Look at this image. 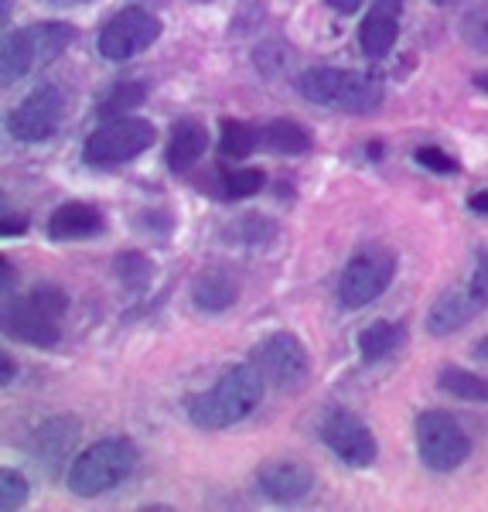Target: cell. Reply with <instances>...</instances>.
I'll return each mask as SVG.
<instances>
[{
  "label": "cell",
  "instance_id": "1",
  "mask_svg": "<svg viewBox=\"0 0 488 512\" xmlns=\"http://www.w3.org/2000/svg\"><path fill=\"white\" fill-rule=\"evenodd\" d=\"M263 373L256 366H233L212 390L188 400V420L198 431H226L260 407L263 400Z\"/></svg>",
  "mask_w": 488,
  "mask_h": 512
},
{
  "label": "cell",
  "instance_id": "2",
  "mask_svg": "<svg viewBox=\"0 0 488 512\" xmlns=\"http://www.w3.org/2000/svg\"><path fill=\"white\" fill-rule=\"evenodd\" d=\"M76 41V28L65 21H38L21 31H7L0 45V79L14 86L18 79L52 65Z\"/></svg>",
  "mask_w": 488,
  "mask_h": 512
},
{
  "label": "cell",
  "instance_id": "3",
  "mask_svg": "<svg viewBox=\"0 0 488 512\" xmlns=\"http://www.w3.org/2000/svg\"><path fill=\"white\" fill-rule=\"evenodd\" d=\"M134 468H137L134 441L130 437H103L93 448L76 454V461L65 472V482L82 499H93V495H106L117 489L120 482H127Z\"/></svg>",
  "mask_w": 488,
  "mask_h": 512
},
{
  "label": "cell",
  "instance_id": "4",
  "mask_svg": "<svg viewBox=\"0 0 488 512\" xmlns=\"http://www.w3.org/2000/svg\"><path fill=\"white\" fill-rule=\"evenodd\" d=\"M297 93L308 103L342 113H372L383 103V86L376 79L349 69H308L297 76Z\"/></svg>",
  "mask_w": 488,
  "mask_h": 512
},
{
  "label": "cell",
  "instance_id": "5",
  "mask_svg": "<svg viewBox=\"0 0 488 512\" xmlns=\"http://www.w3.org/2000/svg\"><path fill=\"white\" fill-rule=\"evenodd\" d=\"M157 130L151 120L140 117H120L106 120L103 127L93 130L82 144V161L89 168H117V164L134 161L137 154H144L154 144Z\"/></svg>",
  "mask_w": 488,
  "mask_h": 512
},
{
  "label": "cell",
  "instance_id": "6",
  "mask_svg": "<svg viewBox=\"0 0 488 512\" xmlns=\"http://www.w3.org/2000/svg\"><path fill=\"white\" fill-rule=\"evenodd\" d=\"M417 454L430 472H454L468 461L471 441L465 427L444 410H424L417 417Z\"/></svg>",
  "mask_w": 488,
  "mask_h": 512
},
{
  "label": "cell",
  "instance_id": "7",
  "mask_svg": "<svg viewBox=\"0 0 488 512\" xmlns=\"http://www.w3.org/2000/svg\"><path fill=\"white\" fill-rule=\"evenodd\" d=\"M393 256L379 246H369V250L355 253L342 270V280H338V304L345 311H359L369 308L376 297H383V291L393 280Z\"/></svg>",
  "mask_w": 488,
  "mask_h": 512
},
{
  "label": "cell",
  "instance_id": "8",
  "mask_svg": "<svg viewBox=\"0 0 488 512\" xmlns=\"http://www.w3.org/2000/svg\"><path fill=\"white\" fill-rule=\"evenodd\" d=\"M161 38V21L144 7H123L99 31V52L110 62H127Z\"/></svg>",
  "mask_w": 488,
  "mask_h": 512
},
{
  "label": "cell",
  "instance_id": "9",
  "mask_svg": "<svg viewBox=\"0 0 488 512\" xmlns=\"http://www.w3.org/2000/svg\"><path fill=\"white\" fill-rule=\"evenodd\" d=\"M253 362L277 390H297L308 379V352H304L301 338L291 332H274L263 338L253 349Z\"/></svg>",
  "mask_w": 488,
  "mask_h": 512
},
{
  "label": "cell",
  "instance_id": "10",
  "mask_svg": "<svg viewBox=\"0 0 488 512\" xmlns=\"http://www.w3.org/2000/svg\"><path fill=\"white\" fill-rule=\"evenodd\" d=\"M62 106V89L52 86V82H41V86H35L21 99L18 110L7 117V130H11L14 140H24V144L48 140L59 130Z\"/></svg>",
  "mask_w": 488,
  "mask_h": 512
},
{
  "label": "cell",
  "instance_id": "11",
  "mask_svg": "<svg viewBox=\"0 0 488 512\" xmlns=\"http://www.w3.org/2000/svg\"><path fill=\"white\" fill-rule=\"evenodd\" d=\"M321 441L338 461L352 468H369L376 461V437L352 410H332L321 424Z\"/></svg>",
  "mask_w": 488,
  "mask_h": 512
},
{
  "label": "cell",
  "instance_id": "12",
  "mask_svg": "<svg viewBox=\"0 0 488 512\" xmlns=\"http://www.w3.org/2000/svg\"><path fill=\"white\" fill-rule=\"evenodd\" d=\"M79 444V420L76 417H52L28 437V454L38 468H45L48 475H59L62 468L69 472V465L76 458Z\"/></svg>",
  "mask_w": 488,
  "mask_h": 512
},
{
  "label": "cell",
  "instance_id": "13",
  "mask_svg": "<svg viewBox=\"0 0 488 512\" xmlns=\"http://www.w3.org/2000/svg\"><path fill=\"white\" fill-rule=\"evenodd\" d=\"M4 332L18 338L24 345H35V349H52L59 342V318L48 315L35 297H21V301L7 304L4 311Z\"/></svg>",
  "mask_w": 488,
  "mask_h": 512
},
{
  "label": "cell",
  "instance_id": "14",
  "mask_svg": "<svg viewBox=\"0 0 488 512\" xmlns=\"http://www.w3.org/2000/svg\"><path fill=\"white\" fill-rule=\"evenodd\" d=\"M256 485H260V492L267 499L287 506V502H301L314 492V472L308 465H301V461L277 458L256 468Z\"/></svg>",
  "mask_w": 488,
  "mask_h": 512
},
{
  "label": "cell",
  "instance_id": "15",
  "mask_svg": "<svg viewBox=\"0 0 488 512\" xmlns=\"http://www.w3.org/2000/svg\"><path fill=\"white\" fill-rule=\"evenodd\" d=\"M485 311V304L478 301V294L471 287H451L430 304L427 311V332L434 338H444L451 332H461L471 318H478Z\"/></svg>",
  "mask_w": 488,
  "mask_h": 512
},
{
  "label": "cell",
  "instance_id": "16",
  "mask_svg": "<svg viewBox=\"0 0 488 512\" xmlns=\"http://www.w3.org/2000/svg\"><path fill=\"white\" fill-rule=\"evenodd\" d=\"M103 229V216H99L96 205L86 202H69L62 209L52 212L48 219V236L59 239V243H69V239H89Z\"/></svg>",
  "mask_w": 488,
  "mask_h": 512
},
{
  "label": "cell",
  "instance_id": "17",
  "mask_svg": "<svg viewBox=\"0 0 488 512\" xmlns=\"http://www.w3.org/2000/svg\"><path fill=\"white\" fill-rule=\"evenodd\" d=\"M236 297H239V284L226 270H205L192 284V304L198 311H205V315H222V311H229L236 304Z\"/></svg>",
  "mask_w": 488,
  "mask_h": 512
},
{
  "label": "cell",
  "instance_id": "18",
  "mask_svg": "<svg viewBox=\"0 0 488 512\" xmlns=\"http://www.w3.org/2000/svg\"><path fill=\"white\" fill-rule=\"evenodd\" d=\"M205 147H209V134L198 120H178L171 130V144H168V168L171 171H188L202 161Z\"/></svg>",
  "mask_w": 488,
  "mask_h": 512
},
{
  "label": "cell",
  "instance_id": "19",
  "mask_svg": "<svg viewBox=\"0 0 488 512\" xmlns=\"http://www.w3.org/2000/svg\"><path fill=\"white\" fill-rule=\"evenodd\" d=\"M400 38V24H396V14H379L372 11L359 28V45L366 55H386Z\"/></svg>",
  "mask_w": 488,
  "mask_h": 512
},
{
  "label": "cell",
  "instance_id": "20",
  "mask_svg": "<svg viewBox=\"0 0 488 512\" xmlns=\"http://www.w3.org/2000/svg\"><path fill=\"white\" fill-rule=\"evenodd\" d=\"M403 328L400 325H390V321H372L369 328L359 332V352L366 362H379L386 359L390 352H396L403 345Z\"/></svg>",
  "mask_w": 488,
  "mask_h": 512
},
{
  "label": "cell",
  "instance_id": "21",
  "mask_svg": "<svg viewBox=\"0 0 488 512\" xmlns=\"http://www.w3.org/2000/svg\"><path fill=\"white\" fill-rule=\"evenodd\" d=\"M147 99V86L144 82H117V86L110 89L103 99H99V117L103 120H120V117H130V110H137V106H144Z\"/></svg>",
  "mask_w": 488,
  "mask_h": 512
},
{
  "label": "cell",
  "instance_id": "22",
  "mask_svg": "<svg viewBox=\"0 0 488 512\" xmlns=\"http://www.w3.org/2000/svg\"><path fill=\"white\" fill-rule=\"evenodd\" d=\"M263 147L274 154H304L311 147V137L301 123L294 120H274L263 130Z\"/></svg>",
  "mask_w": 488,
  "mask_h": 512
},
{
  "label": "cell",
  "instance_id": "23",
  "mask_svg": "<svg viewBox=\"0 0 488 512\" xmlns=\"http://www.w3.org/2000/svg\"><path fill=\"white\" fill-rule=\"evenodd\" d=\"M437 386L465 403H488V379H482L478 373H468V369H458V366L444 369Z\"/></svg>",
  "mask_w": 488,
  "mask_h": 512
},
{
  "label": "cell",
  "instance_id": "24",
  "mask_svg": "<svg viewBox=\"0 0 488 512\" xmlns=\"http://www.w3.org/2000/svg\"><path fill=\"white\" fill-rule=\"evenodd\" d=\"M263 134L256 127L243 120H226L222 123V158H233V161H243L260 147Z\"/></svg>",
  "mask_w": 488,
  "mask_h": 512
},
{
  "label": "cell",
  "instance_id": "25",
  "mask_svg": "<svg viewBox=\"0 0 488 512\" xmlns=\"http://www.w3.org/2000/svg\"><path fill=\"white\" fill-rule=\"evenodd\" d=\"M461 41L475 52L488 55V4H478L461 18Z\"/></svg>",
  "mask_w": 488,
  "mask_h": 512
},
{
  "label": "cell",
  "instance_id": "26",
  "mask_svg": "<svg viewBox=\"0 0 488 512\" xmlns=\"http://www.w3.org/2000/svg\"><path fill=\"white\" fill-rule=\"evenodd\" d=\"M113 267H117V277L130 287H144L154 277V267L144 253H120Z\"/></svg>",
  "mask_w": 488,
  "mask_h": 512
},
{
  "label": "cell",
  "instance_id": "27",
  "mask_svg": "<svg viewBox=\"0 0 488 512\" xmlns=\"http://www.w3.org/2000/svg\"><path fill=\"white\" fill-rule=\"evenodd\" d=\"M28 502V478L14 468H4L0 472V509L4 512H14Z\"/></svg>",
  "mask_w": 488,
  "mask_h": 512
},
{
  "label": "cell",
  "instance_id": "28",
  "mask_svg": "<svg viewBox=\"0 0 488 512\" xmlns=\"http://www.w3.org/2000/svg\"><path fill=\"white\" fill-rule=\"evenodd\" d=\"M222 185H226V195L229 198H250V195H256L263 188V171H256V168H236V171H229Z\"/></svg>",
  "mask_w": 488,
  "mask_h": 512
},
{
  "label": "cell",
  "instance_id": "29",
  "mask_svg": "<svg viewBox=\"0 0 488 512\" xmlns=\"http://www.w3.org/2000/svg\"><path fill=\"white\" fill-rule=\"evenodd\" d=\"M31 297H35L41 308H45L48 315H55V318H62L65 311H69V294H65L62 287H55V284H35V287H31Z\"/></svg>",
  "mask_w": 488,
  "mask_h": 512
},
{
  "label": "cell",
  "instance_id": "30",
  "mask_svg": "<svg viewBox=\"0 0 488 512\" xmlns=\"http://www.w3.org/2000/svg\"><path fill=\"white\" fill-rule=\"evenodd\" d=\"M417 161L424 164V168L437 171V175H454V171H458V161H454L451 154H444L441 147H420Z\"/></svg>",
  "mask_w": 488,
  "mask_h": 512
},
{
  "label": "cell",
  "instance_id": "31",
  "mask_svg": "<svg viewBox=\"0 0 488 512\" xmlns=\"http://www.w3.org/2000/svg\"><path fill=\"white\" fill-rule=\"evenodd\" d=\"M468 287L478 294V301H482L485 308H488V250L478 253V263H475V270H471Z\"/></svg>",
  "mask_w": 488,
  "mask_h": 512
},
{
  "label": "cell",
  "instance_id": "32",
  "mask_svg": "<svg viewBox=\"0 0 488 512\" xmlns=\"http://www.w3.org/2000/svg\"><path fill=\"white\" fill-rule=\"evenodd\" d=\"M362 4H366V0H328V7L338 11V14H355Z\"/></svg>",
  "mask_w": 488,
  "mask_h": 512
},
{
  "label": "cell",
  "instance_id": "33",
  "mask_svg": "<svg viewBox=\"0 0 488 512\" xmlns=\"http://www.w3.org/2000/svg\"><path fill=\"white\" fill-rule=\"evenodd\" d=\"M468 209L478 212V216H488V192H478L468 198Z\"/></svg>",
  "mask_w": 488,
  "mask_h": 512
},
{
  "label": "cell",
  "instance_id": "34",
  "mask_svg": "<svg viewBox=\"0 0 488 512\" xmlns=\"http://www.w3.org/2000/svg\"><path fill=\"white\" fill-rule=\"evenodd\" d=\"M400 7H403V0H376V4H372V11H379V14H400Z\"/></svg>",
  "mask_w": 488,
  "mask_h": 512
},
{
  "label": "cell",
  "instance_id": "35",
  "mask_svg": "<svg viewBox=\"0 0 488 512\" xmlns=\"http://www.w3.org/2000/svg\"><path fill=\"white\" fill-rule=\"evenodd\" d=\"M14 233H24V222L21 219H4V236H14Z\"/></svg>",
  "mask_w": 488,
  "mask_h": 512
},
{
  "label": "cell",
  "instance_id": "36",
  "mask_svg": "<svg viewBox=\"0 0 488 512\" xmlns=\"http://www.w3.org/2000/svg\"><path fill=\"white\" fill-rule=\"evenodd\" d=\"M475 355H478V359H485V362H488V335H485V338H478V342H475Z\"/></svg>",
  "mask_w": 488,
  "mask_h": 512
},
{
  "label": "cell",
  "instance_id": "37",
  "mask_svg": "<svg viewBox=\"0 0 488 512\" xmlns=\"http://www.w3.org/2000/svg\"><path fill=\"white\" fill-rule=\"evenodd\" d=\"M11 379H14V366L11 359H4V379H0V386H11Z\"/></svg>",
  "mask_w": 488,
  "mask_h": 512
},
{
  "label": "cell",
  "instance_id": "38",
  "mask_svg": "<svg viewBox=\"0 0 488 512\" xmlns=\"http://www.w3.org/2000/svg\"><path fill=\"white\" fill-rule=\"evenodd\" d=\"M48 4H59V7H79V4H93V0H48Z\"/></svg>",
  "mask_w": 488,
  "mask_h": 512
},
{
  "label": "cell",
  "instance_id": "39",
  "mask_svg": "<svg viewBox=\"0 0 488 512\" xmlns=\"http://www.w3.org/2000/svg\"><path fill=\"white\" fill-rule=\"evenodd\" d=\"M0 7H4V24H11V0H0Z\"/></svg>",
  "mask_w": 488,
  "mask_h": 512
},
{
  "label": "cell",
  "instance_id": "40",
  "mask_svg": "<svg viewBox=\"0 0 488 512\" xmlns=\"http://www.w3.org/2000/svg\"><path fill=\"white\" fill-rule=\"evenodd\" d=\"M430 4H437V7H451V4H461V0H430Z\"/></svg>",
  "mask_w": 488,
  "mask_h": 512
},
{
  "label": "cell",
  "instance_id": "41",
  "mask_svg": "<svg viewBox=\"0 0 488 512\" xmlns=\"http://www.w3.org/2000/svg\"><path fill=\"white\" fill-rule=\"evenodd\" d=\"M475 86H482V89H488V72H485V76H475Z\"/></svg>",
  "mask_w": 488,
  "mask_h": 512
},
{
  "label": "cell",
  "instance_id": "42",
  "mask_svg": "<svg viewBox=\"0 0 488 512\" xmlns=\"http://www.w3.org/2000/svg\"><path fill=\"white\" fill-rule=\"evenodd\" d=\"M198 4H202V0H198Z\"/></svg>",
  "mask_w": 488,
  "mask_h": 512
}]
</instances>
